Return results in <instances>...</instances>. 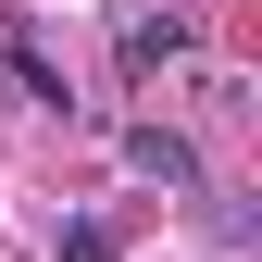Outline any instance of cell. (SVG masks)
<instances>
[{
  "instance_id": "cell-1",
  "label": "cell",
  "mask_w": 262,
  "mask_h": 262,
  "mask_svg": "<svg viewBox=\"0 0 262 262\" xmlns=\"http://www.w3.org/2000/svg\"><path fill=\"white\" fill-rule=\"evenodd\" d=\"M125 162H138L150 187H175V200H200V150H187L175 125H125Z\"/></svg>"
},
{
  "instance_id": "cell-2",
  "label": "cell",
  "mask_w": 262,
  "mask_h": 262,
  "mask_svg": "<svg viewBox=\"0 0 262 262\" xmlns=\"http://www.w3.org/2000/svg\"><path fill=\"white\" fill-rule=\"evenodd\" d=\"M113 50H125V75H162V62H187V13H125Z\"/></svg>"
},
{
  "instance_id": "cell-3",
  "label": "cell",
  "mask_w": 262,
  "mask_h": 262,
  "mask_svg": "<svg viewBox=\"0 0 262 262\" xmlns=\"http://www.w3.org/2000/svg\"><path fill=\"white\" fill-rule=\"evenodd\" d=\"M13 88H25L38 113H62V75H50V50H38V25H13Z\"/></svg>"
},
{
  "instance_id": "cell-4",
  "label": "cell",
  "mask_w": 262,
  "mask_h": 262,
  "mask_svg": "<svg viewBox=\"0 0 262 262\" xmlns=\"http://www.w3.org/2000/svg\"><path fill=\"white\" fill-rule=\"evenodd\" d=\"M62 262H113V225H62Z\"/></svg>"
}]
</instances>
